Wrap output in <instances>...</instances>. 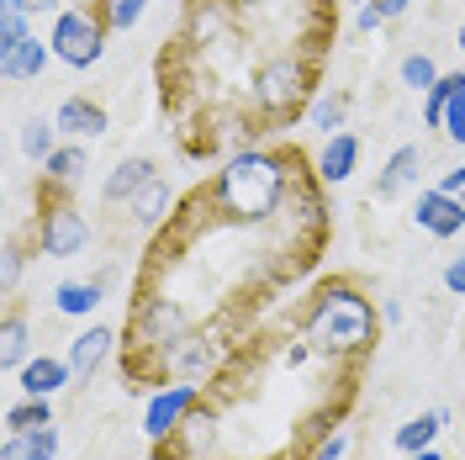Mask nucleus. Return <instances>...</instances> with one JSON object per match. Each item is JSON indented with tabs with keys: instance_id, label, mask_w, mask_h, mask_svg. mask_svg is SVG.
<instances>
[{
	"instance_id": "1",
	"label": "nucleus",
	"mask_w": 465,
	"mask_h": 460,
	"mask_svg": "<svg viewBox=\"0 0 465 460\" xmlns=\"http://www.w3.org/2000/svg\"><path fill=\"white\" fill-rule=\"evenodd\" d=\"M376 307H371V296L360 286H349V281H328V286L312 296V307L302 317V339L328 355V360H365L371 349H376Z\"/></svg>"
},
{
	"instance_id": "2",
	"label": "nucleus",
	"mask_w": 465,
	"mask_h": 460,
	"mask_svg": "<svg viewBox=\"0 0 465 460\" xmlns=\"http://www.w3.org/2000/svg\"><path fill=\"white\" fill-rule=\"evenodd\" d=\"M286 202V159L264 148H238L212 180V206L228 223H270Z\"/></svg>"
},
{
	"instance_id": "3",
	"label": "nucleus",
	"mask_w": 465,
	"mask_h": 460,
	"mask_svg": "<svg viewBox=\"0 0 465 460\" xmlns=\"http://www.w3.org/2000/svg\"><path fill=\"white\" fill-rule=\"evenodd\" d=\"M307 90H312V69H307L302 58H291V54H275V58H264L260 69H254L249 95H254L260 116L286 122V116H296L302 106H307Z\"/></svg>"
},
{
	"instance_id": "4",
	"label": "nucleus",
	"mask_w": 465,
	"mask_h": 460,
	"mask_svg": "<svg viewBox=\"0 0 465 460\" xmlns=\"http://www.w3.org/2000/svg\"><path fill=\"white\" fill-rule=\"evenodd\" d=\"M106 22H101V11L95 5H74V11H58L54 22V58H64L69 69H90L95 58L106 54Z\"/></svg>"
},
{
	"instance_id": "5",
	"label": "nucleus",
	"mask_w": 465,
	"mask_h": 460,
	"mask_svg": "<svg viewBox=\"0 0 465 460\" xmlns=\"http://www.w3.org/2000/svg\"><path fill=\"white\" fill-rule=\"evenodd\" d=\"M37 244H43V255L48 259H74L85 255L90 244V223L80 217V206L54 196V202L43 206V223H37Z\"/></svg>"
},
{
	"instance_id": "6",
	"label": "nucleus",
	"mask_w": 465,
	"mask_h": 460,
	"mask_svg": "<svg viewBox=\"0 0 465 460\" xmlns=\"http://www.w3.org/2000/svg\"><path fill=\"white\" fill-rule=\"evenodd\" d=\"M202 403V386L196 381H180V386H164V392H153L148 397V413H143V434L159 445L164 434H174L185 424V413Z\"/></svg>"
},
{
	"instance_id": "7",
	"label": "nucleus",
	"mask_w": 465,
	"mask_h": 460,
	"mask_svg": "<svg viewBox=\"0 0 465 460\" xmlns=\"http://www.w3.org/2000/svg\"><path fill=\"white\" fill-rule=\"evenodd\" d=\"M412 223L423 233H434V238H455L465 228V202L460 196H450V191H418V202H412Z\"/></svg>"
},
{
	"instance_id": "8",
	"label": "nucleus",
	"mask_w": 465,
	"mask_h": 460,
	"mask_svg": "<svg viewBox=\"0 0 465 460\" xmlns=\"http://www.w3.org/2000/svg\"><path fill=\"white\" fill-rule=\"evenodd\" d=\"M58 133L69 138V144H95L106 127H112V116H106V106L101 101H90V95H69V101H58Z\"/></svg>"
},
{
	"instance_id": "9",
	"label": "nucleus",
	"mask_w": 465,
	"mask_h": 460,
	"mask_svg": "<svg viewBox=\"0 0 465 460\" xmlns=\"http://www.w3.org/2000/svg\"><path fill=\"white\" fill-rule=\"evenodd\" d=\"M112 345H116V328H106V323H95V328H85L80 339H69V371H74V381L85 386L90 375L106 365V355H112Z\"/></svg>"
},
{
	"instance_id": "10",
	"label": "nucleus",
	"mask_w": 465,
	"mask_h": 460,
	"mask_svg": "<svg viewBox=\"0 0 465 460\" xmlns=\"http://www.w3.org/2000/svg\"><path fill=\"white\" fill-rule=\"evenodd\" d=\"M354 170H360V138L354 133H333L318 154V180L322 185H344Z\"/></svg>"
},
{
	"instance_id": "11",
	"label": "nucleus",
	"mask_w": 465,
	"mask_h": 460,
	"mask_svg": "<svg viewBox=\"0 0 465 460\" xmlns=\"http://www.w3.org/2000/svg\"><path fill=\"white\" fill-rule=\"evenodd\" d=\"M48 54H54V43H43V37H27L22 48L0 54V80H11V85H27V80H37V75L48 69Z\"/></svg>"
},
{
	"instance_id": "12",
	"label": "nucleus",
	"mask_w": 465,
	"mask_h": 460,
	"mask_svg": "<svg viewBox=\"0 0 465 460\" xmlns=\"http://www.w3.org/2000/svg\"><path fill=\"white\" fill-rule=\"evenodd\" d=\"M16 375H22V392H27V397H54L58 386H69V381H74L69 360H54V355H37V360H27Z\"/></svg>"
},
{
	"instance_id": "13",
	"label": "nucleus",
	"mask_w": 465,
	"mask_h": 460,
	"mask_svg": "<svg viewBox=\"0 0 465 460\" xmlns=\"http://www.w3.org/2000/svg\"><path fill=\"white\" fill-rule=\"evenodd\" d=\"M148 180H153V159H122V165H116L112 175H106V185H101V196H106V202H133V196H138V191H143Z\"/></svg>"
},
{
	"instance_id": "14",
	"label": "nucleus",
	"mask_w": 465,
	"mask_h": 460,
	"mask_svg": "<svg viewBox=\"0 0 465 460\" xmlns=\"http://www.w3.org/2000/svg\"><path fill=\"white\" fill-rule=\"evenodd\" d=\"M418 170H423V148L402 144L391 159H386V170L376 175V196H397L402 185H412V180H418Z\"/></svg>"
},
{
	"instance_id": "15",
	"label": "nucleus",
	"mask_w": 465,
	"mask_h": 460,
	"mask_svg": "<svg viewBox=\"0 0 465 460\" xmlns=\"http://www.w3.org/2000/svg\"><path fill=\"white\" fill-rule=\"evenodd\" d=\"M58 455V429H32V434H5L0 460H54Z\"/></svg>"
},
{
	"instance_id": "16",
	"label": "nucleus",
	"mask_w": 465,
	"mask_h": 460,
	"mask_svg": "<svg viewBox=\"0 0 465 460\" xmlns=\"http://www.w3.org/2000/svg\"><path fill=\"white\" fill-rule=\"evenodd\" d=\"M450 424V413L444 407H429V413H418V418H407L402 429H397V450L402 455H418V450H429L439 439V429Z\"/></svg>"
},
{
	"instance_id": "17",
	"label": "nucleus",
	"mask_w": 465,
	"mask_h": 460,
	"mask_svg": "<svg viewBox=\"0 0 465 460\" xmlns=\"http://www.w3.org/2000/svg\"><path fill=\"white\" fill-rule=\"evenodd\" d=\"M127 206H133V217H138L143 228H159V223L170 217V206H174V191L159 180V175H153V180H148V185H143V191H138Z\"/></svg>"
},
{
	"instance_id": "18",
	"label": "nucleus",
	"mask_w": 465,
	"mask_h": 460,
	"mask_svg": "<svg viewBox=\"0 0 465 460\" xmlns=\"http://www.w3.org/2000/svg\"><path fill=\"white\" fill-rule=\"evenodd\" d=\"M54 307L64 317H85L101 307V281H64V286L54 291Z\"/></svg>"
},
{
	"instance_id": "19",
	"label": "nucleus",
	"mask_w": 465,
	"mask_h": 460,
	"mask_svg": "<svg viewBox=\"0 0 465 460\" xmlns=\"http://www.w3.org/2000/svg\"><path fill=\"white\" fill-rule=\"evenodd\" d=\"M22 148H27V159L48 165L54 148H58V122L54 116H27V122H22Z\"/></svg>"
},
{
	"instance_id": "20",
	"label": "nucleus",
	"mask_w": 465,
	"mask_h": 460,
	"mask_svg": "<svg viewBox=\"0 0 465 460\" xmlns=\"http://www.w3.org/2000/svg\"><path fill=\"white\" fill-rule=\"evenodd\" d=\"M0 365L5 371H22L27 365V317L16 313H5V328H0Z\"/></svg>"
},
{
	"instance_id": "21",
	"label": "nucleus",
	"mask_w": 465,
	"mask_h": 460,
	"mask_svg": "<svg viewBox=\"0 0 465 460\" xmlns=\"http://www.w3.org/2000/svg\"><path fill=\"white\" fill-rule=\"evenodd\" d=\"M460 90H465L460 69H455V75H439V85L423 95V122H429V127H444V112H450V101H455Z\"/></svg>"
},
{
	"instance_id": "22",
	"label": "nucleus",
	"mask_w": 465,
	"mask_h": 460,
	"mask_svg": "<svg viewBox=\"0 0 465 460\" xmlns=\"http://www.w3.org/2000/svg\"><path fill=\"white\" fill-rule=\"evenodd\" d=\"M48 424H54L48 397H27V403H16L5 413V434H32V429H48Z\"/></svg>"
},
{
	"instance_id": "23",
	"label": "nucleus",
	"mask_w": 465,
	"mask_h": 460,
	"mask_svg": "<svg viewBox=\"0 0 465 460\" xmlns=\"http://www.w3.org/2000/svg\"><path fill=\"white\" fill-rule=\"evenodd\" d=\"M43 175H48L54 185H74V180L85 175V144H64V148H54V159L43 165Z\"/></svg>"
},
{
	"instance_id": "24",
	"label": "nucleus",
	"mask_w": 465,
	"mask_h": 460,
	"mask_svg": "<svg viewBox=\"0 0 465 460\" xmlns=\"http://www.w3.org/2000/svg\"><path fill=\"white\" fill-rule=\"evenodd\" d=\"M344 112H349V101L339 95V90H328V95H318V101H312V112H307V122H312L318 133H328V138H333V133L344 127Z\"/></svg>"
},
{
	"instance_id": "25",
	"label": "nucleus",
	"mask_w": 465,
	"mask_h": 460,
	"mask_svg": "<svg viewBox=\"0 0 465 460\" xmlns=\"http://www.w3.org/2000/svg\"><path fill=\"white\" fill-rule=\"evenodd\" d=\"M95 11H101V22L112 32H133L138 27V16H143V5L148 0H90Z\"/></svg>"
},
{
	"instance_id": "26",
	"label": "nucleus",
	"mask_w": 465,
	"mask_h": 460,
	"mask_svg": "<svg viewBox=\"0 0 465 460\" xmlns=\"http://www.w3.org/2000/svg\"><path fill=\"white\" fill-rule=\"evenodd\" d=\"M32 32H27V11L22 5H11V0H0V54H11V48H22Z\"/></svg>"
},
{
	"instance_id": "27",
	"label": "nucleus",
	"mask_w": 465,
	"mask_h": 460,
	"mask_svg": "<svg viewBox=\"0 0 465 460\" xmlns=\"http://www.w3.org/2000/svg\"><path fill=\"white\" fill-rule=\"evenodd\" d=\"M402 85H407V90H418V95H429V90L439 85L434 58H429V54H407V58H402Z\"/></svg>"
},
{
	"instance_id": "28",
	"label": "nucleus",
	"mask_w": 465,
	"mask_h": 460,
	"mask_svg": "<svg viewBox=\"0 0 465 460\" xmlns=\"http://www.w3.org/2000/svg\"><path fill=\"white\" fill-rule=\"evenodd\" d=\"M439 133H444L455 148H465V90L450 101V112H444V127H439Z\"/></svg>"
},
{
	"instance_id": "29",
	"label": "nucleus",
	"mask_w": 465,
	"mask_h": 460,
	"mask_svg": "<svg viewBox=\"0 0 465 460\" xmlns=\"http://www.w3.org/2000/svg\"><path fill=\"white\" fill-rule=\"evenodd\" d=\"M444 286L455 291V296H465V255H455L444 265Z\"/></svg>"
},
{
	"instance_id": "30",
	"label": "nucleus",
	"mask_w": 465,
	"mask_h": 460,
	"mask_svg": "<svg viewBox=\"0 0 465 460\" xmlns=\"http://www.w3.org/2000/svg\"><path fill=\"white\" fill-rule=\"evenodd\" d=\"M381 22H386V16H381L376 0H365V5H360V16H354V27H360V32H376Z\"/></svg>"
},
{
	"instance_id": "31",
	"label": "nucleus",
	"mask_w": 465,
	"mask_h": 460,
	"mask_svg": "<svg viewBox=\"0 0 465 460\" xmlns=\"http://www.w3.org/2000/svg\"><path fill=\"white\" fill-rule=\"evenodd\" d=\"M439 191H450V196H465V165H455V170L439 175Z\"/></svg>"
},
{
	"instance_id": "32",
	"label": "nucleus",
	"mask_w": 465,
	"mask_h": 460,
	"mask_svg": "<svg viewBox=\"0 0 465 460\" xmlns=\"http://www.w3.org/2000/svg\"><path fill=\"white\" fill-rule=\"evenodd\" d=\"M16 275H22V255H16V249H5V275H0V286H5V296L16 291Z\"/></svg>"
},
{
	"instance_id": "33",
	"label": "nucleus",
	"mask_w": 465,
	"mask_h": 460,
	"mask_svg": "<svg viewBox=\"0 0 465 460\" xmlns=\"http://www.w3.org/2000/svg\"><path fill=\"white\" fill-rule=\"evenodd\" d=\"M344 445H349L344 434H333V439H322L318 450H312V460H339V455H344Z\"/></svg>"
},
{
	"instance_id": "34",
	"label": "nucleus",
	"mask_w": 465,
	"mask_h": 460,
	"mask_svg": "<svg viewBox=\"0 0 465 460\" xmlns=\"http://www.w3.org/2000/svg\"><path fill=\"white\" fill-rule=\"evenodd\" d=\"M381 5V16H386V22H391V16H402L407 5H412V0H376Z\"/></svg>"
},
{
	"instance_id": "35",
	"label": "nucleus",
	"mask_w": 465,
	"mask_h": 460,
	"mask_svg": "<svg viewBox=\"0 0 465 460\" xmlns=\"http://www.w3.org/2000/svg\"><path fill=\"white\" fill-rule=\"evenodd\" d=\"M11 5H22V11H54L58 0H11Z\"/></svg>"
},
{
	"instance_id": "36",
	"label": "nucleus",
	"mask_w": 465,
	"mask_h": 460,
	"mask_svg": "<svg viewBox=\"0 0 465 460\" xmlns=\"http://www.w3.org/2000/svg\"><path fill=\"white\" fill-rule=\"evenodd\" d=\"M407 460H450V455H439L434 445H429V450H418V455H407Z\"/></svg>"
},
{
	"instance_id": "37",
	"label": "nucleus",
	"mask_w": 465,
	"mask_h": 460,
	"mask_svg": "<svg viewBox=\"0 0 465 460\" xmlns=\"http://www.w3.org/2000/svg\"><path fill=\"white\" fill-rule=\"evenodd\" d=\"M460 54H465V16H460Z\"/></svg>"
},
{
	"instance_id": "38",
	"label": "nucleus",
	"mask_w": 465,
	"mask_h": 460,
	"mask_svg": "<svg viewBox=\"0 0 465 460\" xmlns=\"http://www.w3.org/2000/svg\"><path fill=\"white\" fill-rule=\"evenodd\" d=\"M228 5H249V0H228Z\"/></svg>"
},
{
	"instance_id": "39",
	"label": "nucleus",
	"mask_w": 465,
	"mask_h": 460,
	"mask_svg": "<svg viewBox=\"0 0 465 460\" xmlns=\"http://www.w3.org/2000/svg\"><path fill=\"white\" fill-rule=\"evenodd\" d=\"M354 5H365V0H354Z\"/></svg>"
},
{
	"instance_id": "40",
	"label": "nucleus",
	"mask_w": 465,
	"mask_h": 460,
	"mask_svg": "<svg viewBox=\"0 0 465 460\" xmlns=\"http://www.w3.org/2000/svg\"><path fill=\"white\" fill-rule=\"evenodd\" d=\"M202 460H212V455H202Z\"/></svg>"
},
{
	"instance_id": "41",
	"label": "nucleus",
	"mask_w": 465,
	"mask_h": 460,
	"mask_svg": "<svg viewBox=\"0 0 465 460\" xmlns=\"http://www.w3.org/2000/svg\"><path fill=\"white\" fill-rule=\"evenodd\" d=\"M460 202H465V196H460Z\"/></svg>"
}]
</instances>
